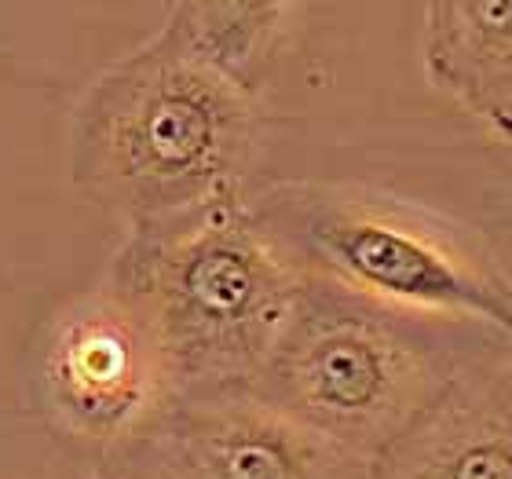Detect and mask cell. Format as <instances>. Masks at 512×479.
<instances>
[{
    "mask_svg": "<svg viewBox=\"0 0 512 479\" xmlns=\"http://www.w3.org/2000/svg\"><path fill=\"white\" fill-rule=\"evenodd\" d=\"M264 96L169 33L103 66L70 121V180L125 235L161 231L260 187Z\"/></svg>",
    "mask_w": 512,
    "mask_h": 479,
    "instance_id": "cell-1",
    "label": "cell"
},
{
    "mask_svg": "<svg viewBox=\"0 0 512 479\" xmlns=\"http://www.w3.org/2000/svg\"><path fill=\"white\" fill-rule=\"evenodd\" d=\"M512 359V337L410 315L304 278L253 395L374 465L465 377Z\"/></svg>",
    "mask_w": 512,
    "mask_h": 479,
    "instance_id": "cell-2",
    "label": "cell"
},
{
    "mask_svg": "<svg viewBox=\"0 0 512 479\" xmlns=\"http://www.w3.org/2000/svg\"><path fill=\"white\" fill-rule=\"evenodd\" d=\"M249 205L300 278L512 337V278L472 227L359 183L264 180Z\"/></svg>",
    "mask_w": 512,
    "mask_h": 479,
    "instance_id": "cell-3",
    "label": "cell"
},
{
    "mask_svg": "<svg viewBox=\"0 0 512 479\" xmlns=\"http://www.w3.org/2000/svg\"><path fill=\"white\" fill-rule=\"evenodd\" d=\"M107 267L154 315L180 403L253 392L304 286L249 198L125 235Z\"/></svg>",
    "mask_w": 512,
    "mask_h": 479,
    "instance_id": "cell-4",
    "label": "cell"
},
{
    "mask_svg": "<svg viewBox=\"0 0 512 479\" xmlns=\"http://www.w3.org/2000/svg\"><path fill=\"white\" fill-rule=\"evenodd\" d=\"M30 388L41 425L88 469L161 436L180 406L154 315L110 267L48 319Z\"/></svg>",
    "mask_w": 512,
    "mask_h": 479,
    "instance_id": "cell-5",
    "label": "cell"
},
{
    "mask_svg": "<svg viewBox=\"0 0 512 479\" xmlns=\"http://www.w3.org/2000/svg\"><path fill=\"white\" fill-rule=\"evenodd\" d=\"M187 479H370L374 465L253 392L183 399L161 428Z\"/></svg>",
    "mask_w": 512,
    "mask_h": 479,
    "instance_id": "cell-6",
    "label": "cell"
},
{
    "mask_svg": "<svg viewBox=\"0 0 512 479\" xmlns=\"http://www.w3.org/2000/svg\"><path fill=\"white\" fill-rule=\"evenodd\" d=\"M370 479H512V359L465 377L384 450Z\"/></svg>",
    "mask_w": 512,
    "mask_h": 479,
    "instance_id": "cell-7",
    "label": "cell"
},
{
    "mask_svg": "<svg viewBox=\"0 0 512 479\" xmlns=\"http://www.w3.org/2000/svg\"><path fill=\"white\" fill-rule=\"evenodd\" d=\"M421 52L428 81L512 147V0L428 4Z\"/></svg>",
    "mask_w": 512,
    "mask_h": 479,
    "instance_id": "cell-8",
    "label": "cell"
},
{
    "mask_svg": "<svg viewBox=\"0 0 512 479\" xmlns=\"http://www.w3.org/2000/svg\"><path fill=\"white\" fill-rule=\"evenodd\" d=\"M297 4H227V0H180L169 4L161 33L187 52L224 70L231 81L267 96V85L286 52Z\"/></svg>",
    "mask_w": 512,
    "mask_h": 479,
    "instance_id": "cell-9",
    "label": "cell"
},
{
    "mask_svg": "<svg viewBox=\"0 0 512 479\" xmlns=\"http://www.w3.org/2000/svg\"><path fill=\"white\" fill-rule=\"evenodd\" d=\"M85 479H187L183 469L176 465V458L169 454V447L161 443V436L128 447L114 458L99 461L88 469Z\"/></svg>",
    "mask_w": 512,
    "mask_h": 479,
    "instance_id": "cell-10",
    "label": "cell"
}]
</instances>
